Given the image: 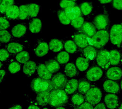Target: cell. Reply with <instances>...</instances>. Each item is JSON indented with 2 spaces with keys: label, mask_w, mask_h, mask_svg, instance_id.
<instances>
[{
  "label": "cell",
  "mask_w": 122,
  "mask_h": 109,
  "mask_svg": "<svg viewBox=\"0 0 122 109\" xmlns=\"http://www.w3.org/2000/svg\"><path fill=\"white\" fill-rule=\"evenodd\" d=\"M7 50L10 53L15 54L22 51L24 46L22 45L19 43L12 42L8 44L6 46Z\"/></svg>",
  "instance_id": "27"
},
{
  "label": "cell",
  "mask_w": 122,
  "mask_h": 109,
  "mask_svg": "<svg viewBox=\"0 0 122 109\" xmlns=\"http://www.w3.org/2000/svg\"><path fill=\"white\" fill-rule=\"evenodd\" d=\"M42 23L40 19L34 18L29 19L28 28L30 31L33 34L39 33L41 30Z\"/></svg>",
  "instance_id": "17"
},
{
  "label": "cell",
  "mask_w": 122,
  "mask_h": 109,
  "mask_svg": "<svg viewBox=\"0 0 122 109\" xmlns=\"http://www.w3.org/2000/svg\"><path fill=\"white\" fill-rule=\"evenodd\" d=\"M68 94L62 89H53L50 92L49 105L57 107L66 105L68 102Z\"/></svg>",
  "instance_id": "1"
},
{
  "label": "cell",
  "mask_w": 122,
  "mask_h": 109,
  "mask_svg": "<svg viewBox=\"0 0 122 109\" xmlns=\"http://www.w3.org/2000/svg\"><path fill=\"white\" fill-rule=\"evenodd\" d=\"M76 66L72 63L67 64L65 68V73L68 77L72 78L78 75V71Z\"/></svg>",
  "instance_id": "29"
},
{
  "label": "cell",
  "mask_w": 122,
  "mask_h": 109,
  "mask_svg": "<svg viewBox=\"0 0 122 109\" xmlns=\"http://www.w3.org/2000/svg\"><path fill=\"white\" fill-rule=\"evenodd\" d=\"M79 82L77 79H72L68 80L65 88V90L68 94H71L78 89Z\"/></svg>",
  "instance_id": "26"
},
{
  "label": "cell",
  "mask_w": 122,
  "mask_h": 109,
  "mask_svg": "<svg viewBox=\"0 0 122 109\" xmlns=\"http://www.w3.org/2000/svg\"><path fill=\"white\" fill-rule=\"evenodd\" d=\"M8 51L5 49H1L0 50V60L1 62L7 61L9 57Z\"/></svg>",
  "instance_id": "46"
},
{
  "label": "cell",
  "mask_w": 122,
  "mask_h": 109,
  "mask_svg": "<svg viewBox=\"0 0 122 109\" xmlns=\"http://www.w3.org/2000/svg\"><path fill=\"white\" fill-rule=\"evenodd\" d=\"M5 71L3 69H1L0 70V83H1L3 81V79L6 74Z\"/></svg>",
  "instance_id": "50"
},
{
  "label": "cell",
  "mask_w": 122,
  "mask_h": 109,
  "mask_svg": "<svg viewBox=\"0 0 122 109\" xmlns=\"http://www.w3.org/2000/svg\"><path fill=\"white\" fill-rule=\"evenodd\" d=\"M44 109H48V108H44Z\"/></svg>",
  "instance_id": "59"
},
{
  "label": "cell",
  "mask_w": 122,
  "mask_h": 109,
  "mask_svg": "<svg viewBox=\"0 0 122 109\" xmlns=\"http://www.w3.org/2000/svg\"><path fill=\"white\" fill-rule=\"evenodd\" d=\"M30 86L32 91L37 94L43 92H50L53 89L51 81L40 77L34 78L30 83Z\"/></svg>",
  "instance_id": "2"
},
{
  "label": "cell",
  "mask_w": 122,
  "mask_h": 109,
  "mask_svg": "<svg viewBox=\"0 0 122 109\" xmlns=\"http://www.w3.org/2000/svg\"><path fill=\"white\" fill-rule=\"evenodd\" d=\"M64 47L66 51L69 53H74L77 49V46L75 42L72 40H68L64 44Z\"/></svg>",
  "instance_id": "34"
},
{
  "label": "cell",
  "mask_w": 122,
  "mask_h": 109,
  "mask_svg": "<svg viewBox=\"0 0 122 109\" xmlns=\"http://www.w3.org/2000/svg\"><path fill=\"white\" fill-rule=\"evenodd\" d=\"M76 5H77V4L76 1L69 0H61L60 2V7L63 9Z\"/></svg>",
  "instance_id": "44"
},
{
  "label": "cell",
  "mask_w": 122,
  "mask_h": 109,
  "mask_svg": "<svg viewBox=\"0 0 122 109\" xmlns=\"http://www.w3.org/2000/svg\"><path fill=\"white\" fill-rule=\"evenodd\" d=\"M59 63L56 60L50 59L45 63L47 68L51 73H54L59 71L60 66Z\"/></svg>",
  "instance_id": "30"
},
{
  "label": "cell",
  "mask_w": 122,
  "mask_h": 109,
  "mask_svg": "<svg viewBox=\"0 0 122 109\" xmlns=\"http://www.w3.org/2000/svg\"><path fill=\"white\" fill-rule=\"evenodd\" d=\"M103 89L107 92L116 94L120 92V87L118 83L113 80H106L103 84Z\"/></svg>",
  "instance_id": "13"
},
{
  "label": "cell",
  "mask_w": 122,
  "mask_h": 109,
  "mask_svg": "<svg viewBox=\"0 0 122 109\" xmlns=\"http://www.w3.org/2000/svg\"><path fill=\"white\" fill-rule=\"evenodd\" d=\"M94 109H106L105 105L103 103H98L95 106Z\"/></svg>",
  "instance_id": "49"
},
{
  "label": "cell",
  "mask_w": 122,
  "mask_h": 109,
  "mask_svg": "<svg viewBox=\"0 0 122 109\" xmlns=\"http://www.w3.org/2000/svg\"><path fill=\"white\" fill-rule=\"evenodd\" d=\"M64 10L67 16L71 21L83 16L80 7L78 5L68 7Z\"/></svg>",
  "instance_id": "19"
},
{
  "label": "cell",
  "mask_w": 122,
  "mask_h": 109,
  "mask_svg": "<svg viewBox=\"0 0 122 109\" xmlns=\"http://www.w3.org/2000/svg\"><path fill=\"white\" fill-rule=\"evenodd\" d=\"M69 0L72 1H76L77 0Z\"/></svg>",
  "instance_id": "58"
},
{
  "label": "cell",
  "mask_w": 122,
  "mask_h": 109,
  "mask_svg": "<svg viewBox=\"0 0 122 109\" xmlns=\"http://www.w3.org/2000/svg\"><path fill=\"white\" fill-rule=\"evenodd\" d=\"M109 39L112 44L121 45L122 42V23L112 26L109 32Z\"/></svg>",
  "instance_id": "4"
},
{
  "label": "cell",
  "mask_w": 122,
  "mask_h": 109,
  "mask_svg": "<svg viewBox=\"0 0 122 109\" xmlns=\"http://www.w3.org/2000/svg\"><path fill=\"white\" fill-rule=\"evenodd\" d=\"M73 39L77 46L80 48H84L90 45V38L82 32H80L74 34L73 36Z\"/></svg>",
  "instance_id": "9"
},
{
  "label": "cell",
  "mask_w": 122,
  "mask_h": 109,
  "mask_svg": "<svg viewBox=\"0 0 122 109\" xmlns=\"http://www.w3.org/2000/svg\"><path fill=\"white\" fill-rule=\"evenodd\" d=\"M56 109H65V108H64V107H62V106H60V107H59L56 108Z\"/></svg>",
  "instance_id": "54"
},
{
  "label": "cell",
  "mask_w": 122,
  "mask_h": 109,
  "mask_svg": "<svg viewBox=\"0 0 122 109\" xmlns=\"http://www.w3.org/2000/svg\"><path fill=\"white\" fill-rule=\"evenodd\" d=\"M97 29L93 23L85 22L80 29V32L86 34L89 38H91L96 33Z\"/></svg>",
  "instance_id": "18"
},
{
  "label": "cell",
  "mask_w": 122,
  "mask_h": 109,
  "mask_svg": "<svg viewBox=\"0 0 122 109\" xmlns=\"http://www.w3.org/2000/svg\"><path fill=\"white\" fill-rule=\"evenodd\" d=\"M80 8L83 16H88L91 14L93 6L91 2H85L81 4Z\"/></svg>",
  "instance_id": "32"
},
{
  "label": "cell",
  "mask_w": 122,
  "mask_h": 109,
  "mask_svg": "<svg viewBox=\"0 0 122 109\" xmlns=\"http://www.w3.org/2000/svg\"><path fill=\"white\" fill-rule=\"evenodd\" d=\"M37 65L33 61H27L24 64L23 70L24 73L28 76H31L37 70Z\"/></svg>",
  "instance_id": "23"
},
{
  "label": "cell",
  "mask_w": 122,
  "mask_h": 109,
  "mask_svg": "<svg viewBox=\"0 0 122 109\" xmlns=\"http://www.w3.org/2000/svg\"><path fill=\"white\" fill-rule=\"evenodd\" d=\"M96 59V63L99 66L104 67L109 63V52L105 50L100 51L97 53Z\"/></svg>",
  "instance_id": "11"
},
{
  "label": "cell",
  "mask_w": 122,
  "mask_h": 109,
  "mask_svg": "<svg viewBox=\"0 0 122 109\" xmlns=\"http://www.w3.org/2000/svg\"><path fill=\"white\" fill-rule=\"evenodd\" d=\"M84 22V19L81 16L71 20L70 24L74 28L80 29Z\"/></svg>",
  "instance_id": "42"
},
{
  "label": "cell",
  "mask_w": 122,
  "mask_h": 109,
  "mask_svg": "<svg viewBox=\"0 0 122 109\" xmlns=\"http://www.w3.org/2000/svg\"><path fill=\"white\" fill-rule=\"evenodd\" d=\"M36 70L38 75L41 78L50 80L52 77V73L49 71L45 64H38Z\"/></svg>",
  "instance_id": "21"
},
{
  "label": "cell",
  "mask_w": 122,
  "mask_h": 109,
  "mask_svg": "<svg viewBox=\"0 0 122 109\" xmlns=\"http://www.w3.org/2000/svg\"><path fill=\"white\" fill-rule=\"evenodd\" d=\"M103 75L102 70L100 67L94 66L87 72L86 76L89 81L95 82L101 79Z\"/></svg>",
  "instance_id": "8"
},
{
  "label": "cell",
  "mask_w": 122,
  "mask_h": 109,
  "mask_svg": "<svg viewBox=\"0 0 122 109\" xmlns=\"http://www.w3.org/2000/svg\"><path fill=\"white\" fill-rule=\"evenodd\" d=\"M3 66V64L1 62H0V69L2 68V67Z\"/></svg>",
  "instance_id": "57"
},
{
  "label": "cell",
  "mask_w": 122,
  "mask_h": 109,
  "mask_svg": "<svg viewBox=\"0 0 122 109\" xmlns=\"http://www.w3.org/2000/svg\"><path fill=\"white\" fill-rule=\"evenodd\" d=\"M102 96L101 90L97 87L90 88L85 94L86 100L92 106L98 104L101 101Z\"/></svg>",
  "instance_id": "5"
},
{
  "label": "cell",
  "mask_w": 122,
  "mask_h": 109,
  "mask_svg": "<svg viewBox=\"0 0 122 109\" xmlns=\"http://www.w3.org/2000/svg\"><path fill=\"white\" fill-rule=\"evenodd\" d=\"M12 39V35L6 30L0 31V41L2 43H6Z\"/></svg>",
  "instance_id": "39"
},
{
  "label": "cell",
  "mask_w": 122,
  "mask_h": 109,
  "mask_svg": "<svg viewBox=\"0 0 122 109\" xmlns=\"http://www.w3.org/2000/svg\"><path fill=\"white\" fill-rule=\"evenodd\" d=\"M27 5L29 12L28 19L36 17L40 11V6L36 3H30Z\"/></svg>",
  "instance_id": "31"
},
{
  "label": "cell",
  "mask_w": 122,
  "mask_h": 109,
  "mask_svg": "<svg viewBox=\"0 0 122 109\" xmlns=\"http://www.w3.org/2000/svg\"><path fill=\"white\" fill-rule=\"evenodd\" d=\"M89 60L82 57H78L76 61V66L80 71H85L88 68L90 65Z\"/></svg>",
  "instance_id": "25"
},
{
  "label": "cell",
  "mask_w": 122,
  "mask_h": 109,
  "mask_svg": "<svg viewBox=\"0 0 122 109\" xmlns=\"http://www.w3.org/2000/svg\"><path fill=\"white\" fill-rule=\"evenodd\" d=\"M68 81L66 76L61 73H58L53 75L51 80L53 89H64Z\"/></svg>",
  "instance_id": "7"
},
{
  "label": "cell",
  "mask_w": 122,
  "mask_h": 109,
  "mask_svg": "<svg viewBox=\"0 0 122 109\" xmlns=\"http://www.w3.org/2000/svg\"><path fill=\"white\" fill-rule=\"evenodd\" d=\"M10 26V23L7 19L4 16H1L0 17V29L7 30Z\"/></svg>",
  "instance_id": "45"
},
{
  "label": "cell",
  "mask_w": 122,
  "mask_h": 109,
  "mask_svg": "<svg viewBox=\"0 0 122 109\" xmlns=\"http://www.w3.org/2000/svg\"><path fill=\"white\" fill-rule=\"evenodd\" d=\"M20 14L18 20H24L28 19L29 12L27 5H23L19 6Z\"/></svg>",
  "instance_id": "37"
},
{
  "label": "cell",
  "mask_w": 122,
  "mask_h": 109,
  "mask_svg": "<svg viewBox=\"0 0 122 109\" xmlns=\"http://www.w3.org/2000/svg\"><path fill=\"white\" fill-rule=\"evenodd\" d=\"M113 0H99V1L101 4H104L111 2Z\"/></svg>",
  "instance_id": "51"
},
{
  "label": "cell",
  "mask_w": 122,
  "mask_h": 109,
  "mask_svg": "<svg viewBox=\"0 0 122 109\" xmlns=\"http://www.w3.org/2000/svg\"><path fill=\"white\" fill-rule=\"evenodd\" d=\"M49 48L50 50L54 52H58L61 51L64 48V45L61 40L56 39L51 40L49 44Z\"/></svg>",
  "instance_id": "28"
},
{
  "label": "cell",
  "mask_w": 122,
  "mask_h": 109,
  "mask_svg": "<svg viewBox=\"0 0 122 109\" xmlns=\"http://www.w3.org/2000/svg\"><path fill=\"white\" fill-rule=\"evenodd\" d=\"M121 44L122 45V44Z\"/></svg>",
  "instance_id": "60"
},
{
  "label": "cell",
  "mask_w": 122,
  "mask_h": 109,
  "mask_svg": "<svg viewBox=\"0 0 122 109\" xmlns=\"http://www.w3.org/2000/svg\"><path fill=\"white\" fill-rule=\"evenodd\" d=\"M119 109H122V103L119 106Z\"/></svg>",
  "instance_id": "56"
},
{
  "label": "cell",
  "mask_w": 122,
  "mask_h": 109,
  "mask_svg": "<svg viewBox=\"0 0 122 109\" xmlns=\"http://www.w3.org/2000/svg\"><path fill=\"white\" fill-rule=\"evenodd\" d=\"M106 106L110 109H116L119 107L120 100L119 98L113 93L108 94L104 98Z\"/></svg>",
  "instance_id": "12"
},
{
  "label": "cell",
  "mask_w": 122,
  "mask_h": 109,
  "mask_svg": "<svg viewBox=\"0 0 122 109\" xmlns=\"http://www.w3.org/2000/svg\"><path fill=\"white\" fill-rule=\"evenodd\" d=\"M22 109V107L20 105H14L13 106L10 108L9 109Z\"/></svg>",
  "instance_id": "52"
},
{
  "label": "cell",
  "mask_w": 122,
  "mask_h": 109,
  "mask_svg": "<svg viewBox=\"0 0 122 109\" xmlns=\"http://www.w3.org/2000/svg\"><path fill=\"white\" fill-rule=\"evenodd\" d=\"M30 55L27 51H22L18 53L16 55V58L17 61L21 63H25L29 60Z\"/></svg>",
  "instance_id": "38"
},
{
  "label": "cell",
  "mask_w": 122,
  "mask_h": 109,
  "mask_svg": "<svg viewBox=\"0 0 122 109\" xmlns=\"http://www.w3.org/2000/svg\"><path fill=\"white\" fill-rule=\"evenodd\" d=\"M0 11L1 15H3L9 7L15 5V0H1L0 1Z\"/></svg>",
  "instance_id": "36"
},
{
  "label": "cell",
  "mask_w": 122,
  "mask_h": 109,
  "mask_svg": "<svg viewBox=\"0 0 122 109\" xmlns=\"http://www.w3.org/2000/svg\"><path fill=\"white\" fill-rule=\"evenodd\" d=\"M19 14V7L14 5L8 8L3 16L9 20H18Z\"/></svg>",
  "instance_id": "15"
},
{
  "label": "cell",
  "mask_w": 122,
  "mask_h": 109,
  "mask_svg": "<svg viewBox=\"0 0 122 109\" xmlns=\"http://www.w3.org/2000/svg\"><path fill=\"white\" fill-rule=\"evenodd\" d=\"M57 13L59 20L61 23L65 25L71 23V21L67 16L64 9L58 10Z\"/></svg>",
  "instance_id": "33"
},
{
  "label": "cell",
  "mask_w": 122,
  "mask_h": 109,
  "mask_svg": "<svg viewBox=\"0 0 122 109\" xmlns=\"http://www.w3.org/2000/svg\"><path fill=\"white\" fill-rule=\"evenodd\" d=\"M106 76L109 80L113 81L120 80L122 77V70L118 67H112L107 70Z\"/></svg>",
  "instance_id": "14"
},
{
  "label": "cell",
  "mask_w": 122,
  "mask_h": 109,
  "mask_svg": "<svg viewBox=\"0 0 122 109\" xmlns=\"http://www.w3.org/2000/svg\"><path fill=\"white\" fill-rule=\"evenodd\" d=\"M90 84L88 81L86 80H82L79 83L78 91L80 93L84 94L87 92L90 88Z\"/></svg>",
  "instance_id": "35"
},
{
  "label": "cell",
  "mask_w": 122,
  "mask_h": 109,
  "mask_svg": "<svg viewBox=\"0 0 122 109\" xmlns=\"http://www.w3.org/2000/svg\"><path fill=\"white\" fill-rule=\"evenodd\" d=\"M56 59L59 63L64 64L69 61L70 56L67 52L62 51L57 55Z\"/></svg>",
  "instance_id": "40"
},
{
  "label": "cell",
  "mask_w": 122,
  "mask_h": 109,
  "mask_svg": "<svg viewBox=\"0 0 122 109\" xmlns=\"http://www.w3.org/2000/svg\"><path fill=\"white\" fill-rule=\"evenodd\" d=\"M122 61L121 52L116 50H112L109 52V63L112 66H117Z\"/></svg>",
  "instance_id": "20"
},
{
  "label": "cell",
  "mask_w": 122,
  "mask_h": 109,
  "mask_svg": "<svg viewBox=\"0 0 122 109\" xmlns=\"http://www.w3.org/2000/svg\"><path fill=\"white\" fill-rule=\"evenodd\" d=\"M71 100L74 105L79 106L84 102L85 98L82 94L77 93L72 96Z\"/></svg>",
  "instance_id": "41"
},
{
  "label": "cell",
  "mask_w": 122,
  "mask_h": 109,
  "mask_svg": "<svg viewBox=\"0 0 122 109\" xmlns=\"http://www.w3.org/2000/svg\"><path fill=\"white\" fill-rule=\"evenodd\" d=\"M50 92L45 91L38 93L36 101L39 105L41 106H46L49 104Z\"/></svg>",
  "instance_id": "22"
},
{
  "label": "cell",
  "mask_w": 122,
  "mask_h": 109,
  "mask_svg": "<svg viewBox=\"0 0 122 109\" xmlns=\"http://www.w3.org/2000/svg\"><path fill=\"white\" fill-rule=\"evenodd\" d=\"M49 45L43 40H39L34 49L35 54L38 57H43L46 55L49 50Z\"/></svg>",
  "instance_id": "10"
},
{
  "label": "cell",
  "mask_w": 122,
  "mask_h": 109,
  "mask_svg": "<svg viewBox=\"0 0 122 109\" xmlns=\"http://www.w3.org/2000/svg\"><path fill=\"white\" fill-rule=\"evenodd\" d=\"M1 0H0V1H1Z\"/></svg>",
  "instance_id": "61"
},
{
  "label": "cell",
  "mask_w": 122,
  "mask_h": 109,
  "mask_svg": "<svg viewBox=\"0 0 122 109\" xmlns=\"http://www.w3.org/2000/svg\"><path fill=\"white\" fill-rule=\"evenodd\" d=\"M112 6L115 9L122 10V0H113Z\"/></svg>",
  "instance_id": "47"
},
{
  "label": "cell",
  "mask_w": 122,
  "mask_h": 109,
  "mask_svg": "<svg viewBox=\"0 0 122 109\" xmlns=\"http://www.w3.org/2000/svg\"><path fill=\"white\" fill-rule=\"evenodd\" d=\"M27 29V26L25 23L18 24L12 28L11 34L15 38H20L25 35Z\"/></svg>",
  "instance_id": "16"
},
{
  "label": "cell",
  "mask_w": 122,
  "mask_h": 109,
  "mask_svg": "<svg viewBox=\"0 0 122 109\" xmlns=\"http://www.w3.org/2000/svg\"><path fill=\"white\" fill-rule=\"evenodd\" d=\"M120 88H121V89L122 90V79L121 80V83H120Z\"/></svg>",
  "instance_id": "55"
},
{
  "label": "cell",
  "mask_w": 122,
  "mask_h": 109,
  "mask_svg": "<svg viewBox=\"0 0 122 109\" xmlns=\"http://www.w3.org/2000/svg\"><path fill=\"white\" fill-rule=\"evenodd\" d=\"M92 23L97 30L107 29L110 24L109 16L105 13L99 14L94 18Z\"/></svg>",
  "instance_id": "6"
},
{
  "label": "cell",
  "mask_w": 122,
  "mask_h": 109,
  "mask_svg": "<svg viewBox=\"0 0 122 109\" xmlns=\"http://www.w3.org/2000/svg\"><path fill=\"white\" fill-rule=\"evenodd\" d=\"M97 53L96 48L91 45L87 46L83 50V54L85 58L89 61H92L95 59Z\"/></svg>",
  "instance_id": "24"
},
{
  "label": "cell",
  "mask_w": 122,
  "mask_h": 109,
  "mask_svg": "<svg viewBox=\"0 0 122 109\" xmlns=\"http://www.w3.org/2000/svg\"><path fill=\"white\" fill-rule=\"evenodd\" d=\"M41 108L35 105H31L29 106L28 109H40Z\"/></svg>",
  "instance_id": "53"
},
{
  "label": "cell",
  "mask_w": 122,
  "mask_h": 109,
  "mask_svg": "<svg viewBox=\"0 0 122 109\" xmlns=\"http://www.w3.org/2000/svg\"><path fill=\"white\" fill-rule=\"evenodd\" d=\"M79 109H94L93 106L88 102H85L79 106Z\"/></svg>",
  "instance_id": "48"
},
{
  "label": "cell",
  "mask_w": 122,
  "mask_h": 109,
  "mask_svg": "<svg viewBox=\"0 0 122 109\" xmlns=\"http://www.w3.org/2000/svg\"><path fill=\"white\" fill-rule=\"evenodd\" d=\"M109 40V33L107 29L98 30L90 38V44L96 48L100 49L104 46Z\"/></svg>",
  "instance_id": "3"
},
{
  "label": "cell",
  "mask_w": 122,
  "mask_h": 109,
  "mask_svg": "<svg viewBox=\"0 0 122 109\" xmlns=\"http://www.w3.org/2000/svg\"><path fill=\"white\" fill-rule=\"evenodd\" d=\"M9 71L11 74L18 72L21 69V66L18 62H14L10 63L8 67Z\"/></svg>",
  "instance_id": "43"
}]
</instances>
